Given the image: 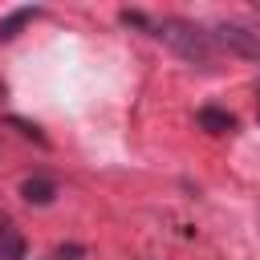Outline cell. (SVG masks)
<instances>
[{
    "label": "cell",
    "mask_w": 260,
    "mask_h": 260,
    "mask_svg": "<svg viewBox=\"0 0 260 260\" xmlns=\"http://www.w3.org/2000/svg\"><path fill=\"white\" fill-rule=\"evenodd\" d=\"M24 252H28V244H24V236L16 232V223H0V260H24Z\"/></svg>",
    "instance_id": "5b68a950"
},
{
    "label": "cell",
    "mask_w": 260,
    "mask_h": 260,
    "mask_svg": "<svg viewBox=\"0 0 260 260\" xmlns=\"http://www.w3.org/2000/svg\"><path fill=\"white\" fill-rule=\"evenodd\" d=\"M41 16V8H16V12H8L4 20H0V41H12L28 20H37Z\"/></svg>",
    "instance_id": "8992f818"
},
{
    "label": "cell",
    "mask_w": 260,
    "mask_h": 260,
    "mask_svg": "<svg viewBox=\"0 0 260 260\" xmlns=\"http://www.w3.org/2000/svg\"><path fill=\"white\" fill-rule=\"evenodd\" d=\"M8 122H12V126H16L20 134H24V138H37V142H45V134H41V130H37L32 122H24V118H8Z\"/></svg>",
    "instance_id": "52a82bcc"
},
{
    "label": "cell",
    "mask_w": 260,
    "mask_h": 260,
    "mask_svg": "<svg viewBox=\"0 0 260 260\" xmlns=\"http://www.w3.org/2000/svg\"><path fill=\"white\" fill-rule=\"evenodd\" d=\"M20 195H24V203L45 207V203H53L57 183H53V179H45V175H32V179H24V183H20Z\"/></svg>",
    "instance_id": "277c9868"
},
{
    "label": "cell",
    "mask_w": 260,
    "mask_h": 260,
    "mask_svg": "<svg viewBox=\"0 0 260 260\" xmlns=\"http://www.w3.org/2000/svg\"><path fill=\"white\" fill-rule=\"evenodd\" d=\"M195 122H199V130H207V134H215V138H223V134H236V118H232L223 106H199Z\"/></svg>",
    "instance_id": "3957f363"
},
{
    "label": "cell",
    "mask_w": 260,
    "mask_h": 260,
    "mask_svg": "<svg viewBox=\"0 0 260 260\" xmlns=\"http://www.w3.org/2000/svg\"><path fill=\"white\" fill-rule=\"evenodd\" d=\"M154 37H162L183 61H191V65H211V57H215V41H211V32H203L199 24H191V20H183V16H162V20H154Z\"/></svg>",
    "instance_id": "6da1fadb"
},
{
    "label": "cell",
    "mask_w": 260,
    "mask_h": 260,
    "mask_svg": "<svg viewBox=\"0 0 260 260\" xmlns=\"http://www.w3.org/2000/svg\"><path fill=\"white\" fill-rule=\"evenodd\" d=\"M211 41H215L219 49L240 53V57H260V32H252V28H244V24L219 20V24L211 28Z\"/></svg>",
    "instance_id": "7a4b0ae2"
},
{
    "label": "cell",
    "mask_w": 260,
    "mask_h": 260,
    "mask_svg": "<svg viewBox=\"0 0 260 260\" xmlns=\"http://www.w3.org/2000/svg\"><path fill=\"white\" fill-rule=\"evenodd\" d=\"M77 256H81V248H77V244H69V248H57L49 260H77Z\"/></svg>",
    "instance_id": "ba28073f"
}]
</instances>
